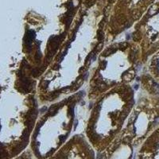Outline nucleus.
Returning a JSON list of instances; mask_svg holds the SVG:
<instances>
[{
  "mask_svg": "<svg viewBox=\"0 0 159 159\" xmlns=\"http://www.w3.org/2000/svg\"><path fill=\"white\" fill-rule=\"evenodd\" d=\"M48 159H96L92 147L81 139H73Z\"/></svg>",
  "mask_w": 159,
  "mask_h": 159,
  "instance_id": "1",
  "label": "nucleus"
},
{
  "mask_svg": "<svg viewBox=\"0 0 159 159\" xmlns=\"http://www.w3.org/2000/svg\"><path fill=\"white\" fill-rule=\"evenodd\" d=\"M132 150L127 145H123L116 150L105 154L99 159H131Z\"/></svg>",
  "mask_w": 159,
  "mask_h": 159,
  "instance_id": "3",
  "label": "nucleus"
},
{
  "mask_svg": "<svg viewBox=\"0 0 159 159\" xmlns=\"http://www.w3.org/2000/svg\"><path fill=\"white\" fill-rule=\"evenodd\" d=\"M139 159H159V134L151 137L143 145Z\"/></svg>",
  "mask_w": 159,
  "mask_h": 159,
  "instance_id": "2",
  "label": "nucleus"
}]
</instances>
